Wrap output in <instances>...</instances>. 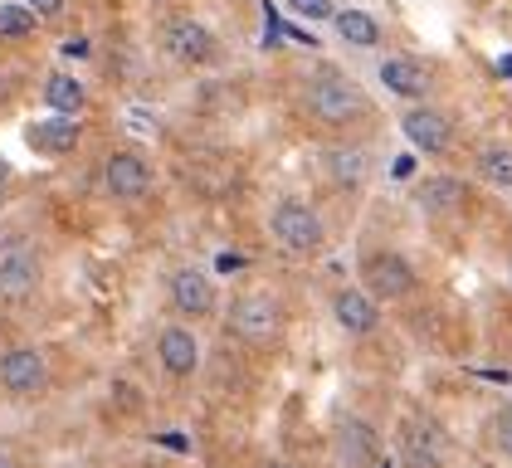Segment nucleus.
<instances>
[{
	"instance_id": "nucleus-1",
	"label": "nucleus",
	"mask_w": 512,
	"mask_h": 468,
	"mask_svg": "<svg viewBox=\"0 0 512 468\" xmlns=\"http://www.w3.org/2000/svg\"><path fill=\"white\" fill-rule=\"evenodd\" d=\"M274 234H278L283 249L313 254L317 244H322V220H317V210H308L303 200H283L274 210Z\"/></svg>"
},
{
	"instance_id": "nucleus-2",
	"label": "nucleus",
	"mask_w": 512,
	"mask_h": 468,
	"mask_svg": "<svg viewBox=\"0 0 512 468\" xmlns=\"http://www.w3.org/2000/svg\"><path fill=\"white\" fill-rule=\"evenodd\" d=\"M308 108H313L322 122H352V117L366 108V98L356 93V83H347V78H322L313 88V98H308Z\"/></svg>"
},
{
	"instance_id": "nucleus-3",
	"label": "nucleus",
	"mask_w": 512,
	"mask_h": 468,
	"mask_svg": "<svg viewBox=\"0 0 512 468\" xmlns=\"http://www.w3.org/2000/svg\"><path fill=\"white\" fill-rule=\"evenodd\" d=\"M235 332L244 342H269L278 332V303L269 293H249V298H239L235 303Z\"/></svg>"
},
{
	"instance_id": "nucleus-4",
	"label": "nucleus",
	"mask_w": 512,
	"mask_h": 468,
	"mask_svg": "<svg viewBox=\"0 0 512 468\" xmlns=\"http://www.w3.org/2000/svg\"><path fill=\"white\" fill-rule=\"evenodd\" d=\"M0 386L10 390V395H35V390L44 386V356L35 347L5 351V361H0Z\"/></svg>"
},
{
	"instance_id": "nucleus-5",
	"label": "nucleus",
	"mask_w": 512,
	"mask_h": 468,
	"mask_svg": "<svg viewBox=\"0 0 512 468\" xmlns=\"http://www.w3.org/2000/svg\"><path fill=\"white\" fill-rule=\"evenodd\" d=\"M103 181H108V191L118 195V200H142L147 186H152V171H147V161H142V156L118 152V156H108Z\"/></svg>"
},
{
	"instance_id": "nucleus-6",
	"label": "nucleus",
	"mask_w": 512,
	"mask_h": 468,
	"mask_svg": "<svg viewBox=\"0 0 512 468\" xmlns=\"http://www.w3.org/2000/svg\"><path fill=\"white\" fill-rule=\"evenodd\" d=\"M366 283H371V293L376 298H405L410 288H415V273H410V264L400 259V254H376L371 264H366Z\"/></svg>"
},
{
	"instance_id": "nucleus-7",
	"label": "nucleus",
	"mask_w": 512,
	"mask_h": 468,
	"mask_svg": "<svg viewBox=\"0 0 512 468\" xmlns=\"http://www.w3.org/2000/svg\"><path fill=\"white\" fill-rule=\"evenodd\" d=\"M35 283H40V264H35V254L10 249V254L0 259V298L20 303V298H30V293H35Z\"/></svg>"
},
{
	"instance_id": "nucleus-8",
	"label": "nucleus",
	"mask_w": 512,
	"mask_h": 468,
	"mask_svg": "<svg viewBox=\"0 0 512 468\" xmlns=\"http://www.w3.org/2000/svg\"><path fill=\"white\" fill-rule=\"evenodd\" d=\"M171 303L186 312V317H205V312L215 308V288H210V278L196 269H181L171 278Z\"/></svg>"
},
{
	"instance_id": "nucleus-9",
	"label": "nucleus",
	"mask_w": 512,
	"mask_h": 468,
	"mask_svg": "<svg viewBox=\"0 0 512 468\" xmlns=\"http://www.w3.org/2000/svg\"><path fill=\"white\" fill-rule=\"evenodd\" d=\"M157 351H161V366H166L171 376H191L200 361V347H196V337H191V327H166Z\"/></svg>"
},
{
	"instance_id": "nucleus-10",
	"label": "nucleus",
	"mask_w": 512,
	"mask_h": 468,
	"mask_svg": "<svg viewBox=\"0 0 512 468\" xmlns=\"http://www.w3.org/2000/svg\"><path fill=\"white\" fill-rule=\"evenodd\" d=\"M405 137H410L420 152H444V147H449V122H444V113L415 108V113L405 117Z\"/></svg>"
},
{
	"instance_id": "nucleus-11",
	"label": "nucleus",
	"mask_w": 512,
	"mask_h": 468,
	"mask_svg": "<svg viewBox=\"0 0 512 468\" xmlns=\"http://www.w3.org/2000/svg\"><path fill=\"white\" fill-rule=\"evenodd\" d=\"M381 83L400 93V98H425V88H430V74H425V64H415V59H386L381 64Z\"/></svg>"
},
{
	"instance_id": "nucleus-12",
	"label": "nucleus",
	"mask_w": 512,
	"mask_h": 468,
	"mask_svg": "<svg viewBox=\"0 0 512 468\" xmlns=\"http://www.w3.org/2000/svg\"><path fill=\"white\" fill-rule=\"evenodd\" d=\"M332 312H337V322H342L347 332H356V337L376 327V298H371V293H356V288H347V293H337Z\"/></svg>"
},
{
	"instance_id": "nucleus-13",
	"label": "nucleus",
	"mask_w": 512,
	"mask_h": 468,
	"mask_svg": "<svg viewBox=\"0 0 512 468\" xmlns=\"http://www.w3.org/2000/svg\"><path fill=\"white\" fill-rule=\"evenodd\" d=\"M74 142H79V122L74 117H49V122L30 127V147L35 152H74Z\"/></svg>"
},
{
	"instance_id": "nucleus-14",
	"label": "nucleus",
	"mask_w": 512,
	"mask_h": 468,
	"mask_svg": "<svg viewBox=\"0 0 512 468\" xmlns=\"http://www.w3.org/2000/svg\"><path fill=\"white\" fill-rule=\"evenodd\" d=\"M405 444H410V459L420 468L444 464V439H439V429H434L430 420H410V425H405Z\"/></svg>"
},
{
	"instance_id": "nucleus-15",
	"label": "nucleus",
	"mask_w": 512,
	"mask_h": 468,
	"mask_svg": "<svg viewBox=\"0 0 512 468\" xmlns=\"http://www.w3.org/2000/svg\"><path fill=\"white\" fill-rule=\"evenodd\" d=\"M337 444H342V464L347 468H371V459H376V434L361 425V420H347Z\"/></svg>"
},
{
	"instance_id": "nucleus-16",
	"label": "nucleus",
	"mask_w": 512,
	"mask_h": 468,
	"mask_svg": "<svg viewBox=\"0 0 512 468\" xmlns=\"http://www.w3.org/2000/svg\"><path fill=\"white\" fill-rule=\"evenodd\" d=\"M44 103H49L59 117L83 113V83L79 78H69V74H54L49 83H44Z\"/></svg>"
},
{
	"instance_id": "nucleus-17",
	"label": "nucleus",
	"mask_w": 512,
	"mask_h": 468,
	"mask_svg": "<svg viewBox=\"0 0 512 468\" xmlns=\"http://www.w3.org/2000/svg\"><path fill=\"white\" fill-rule=\"evenodd\" d=\"M171 49L181 54V59H210V49H215V39L200 30L196 20H181V25H171Z\"/></svg>"
},
{
	"instance_id": "nucleus-18",
	"label": "nucleus",
	"mask_w": 512,
	"mask_h": 468,
	"mask_svg": "<svg viewBox=\"0 0 512 468\" xmlns=\"http://www.w3.org/2000/svg\"><path fill=\"white\" fill-rule=\"evenodd\" d=\"M337 35L347 39V44H356V49H371V44L381 39V25H376L366 10H342V15H337Z\"/></svg>"
},
{
	"instance_id": "nucleus-19",
	"label": "nucleus",
	"mask_w": 512,
	"mask_h": 468,
	"mask_svg": "<svg viewBox=\"0 0 512 468\" xmlns=\"http://www.w3.org/2000/svg\"><path fill=\"white\" fill-rule=\"evenodd\" d=\"M420 200H425V210L444 215V210H454V205L464 200V181H454V176H434V181H425Z\"/></svg>"
},
{
	"instance_id": "nucleus-20",
	"label": "nucleus",
	"mask_w": 512,
	"mask_h": 468,
	"mask_svg": "<svg viewBox=\"0 0 512 468\" xmlns=\"http://www.w3.org/2000/svg\"><path fill=\"white\" fill-rule=\"evenodd\" d=\"M35 30V10L30 5H0V35L5 39H20Z\"/></svg>"
},
{
	"instance_id": "nucleus-21",
	"label": "nucleus",
	"mask_w": 512,
	"mask_h": 468,
	"mask_svg": "<svg viewBox=\"0 0 512 468\" xmlns=\"http://www.w3.org/2000/svg\"><path fill=\"white\" fill-rule=\"evenodd\" d=\"M478 166H483V176H488L493 186H512V152H503V147H488V152L478 156Z\"/></svg>"
},
{
	"instance_id": "nucleus-22",
	"label": "nucleus",
	"mask_w": 512,
	"mask_h": 468,
	"mask_svg": "<svg viewBox=\"0 0 512 468\" xmlns=\"http://www.w3.org/2000/svg\"><path fill=\"white\" fill-rule=\"evenodd\" d=\"M332 161H337V176H342V181H361V176H366V166H361V152H337Z\"/></svg>"
},
{
	"instance_id": "nucleus-23",
	"label": "nucleus",
	"mask_w": 512,
	"mask_h": 468,
	"mask_svg": "<svg viewBox=\"0 0 512 468\" xmlns=\"http://www.w3.org/2000/svg\"><path fill=\"white\" fill-rule=\"evenodd\" d=\"M288 5L308 20H332V0H288Z\"/></svg>"
},
{
	"instance_id": "nucleus-24",
	"label": "nucleus",
	"mask_w": 512,
	"mask_h": 468,
	"mask_svg": "<svg viewBox=\"0 0 512 468\" xmlns=\"http://www.w3.org/2000/svg\"><path fill=\"white\" fill-rule=\"evenodd\" d=\"M498 444H503V454H512V410L498 415Z\"/></svg>"
},
{
	"instance_id": "nucleus-25",
	"label": "nucleus",
	"mask_w": 512,
	"mask_h": 468,
	"mask_svg": "<svg viewBox=\"0 0 512 468\" xmlns=\"http://www.w3.org/2000/svg\"><path fill=\"white\" fill-rule=\"evenodd\" d=\"M30 10H40V15H59V10H64V0H30Z\"/></svg>"
},
{
	"instance_id": "nucleus-26",
	"label": "nucleus",
	"mask_w": 512,
	"mask_h": 468,
	"mask_svg": "<svg viewBox=\"0 0 512 468\" xmlns=\"http://www.w3.org/2000/svg\"><path fill=\"white\" fill-rule=\"evenodd\" d=\"M64 54H74V59H83V54H88V44H83V39H69V44H64Z\"/></svg>"
},
{
	"instance_id": "nucleus-27",
	"label": "nucleus",
	"mask_w": 512,
	"mask_h": 468,
	"mask_svg": "<svg viewBox=\"0 0 512 468\" xmlns=\"http://www.w3.org/2000/svg\"><path fill=\"white\" fill-rule=\"evenodd\" d=\"M498 74H508V78H512V54H508V59H498Z\"/></svg>"
},
{
	"instance_id": "nucleus-28",
	"label": "nucleus",
	"mask_w": 512,
	"mask_h": 468,
	"mask_svg": "<svg viewBox=\"0 0 512 468\" xmlns=\"http://www.w3.org/2000/svg\"><path fill=\"white\" fill-rule=\"evenodd\" d=\"M5 181H10V166H5V156H0V186H5Z\"/></svg>"
},
{
	"instance_id": "nucleus-29",
	"label": "nucleus",
	"mask_w": 512,
	"mask_h": 468,
	"mask_svg": "<svg viewBox=\"0 0 512 468\" xmlns=\"http://www.w3.org/2000/svg\"><path fill=\"white\" fill-rule=\"evenodd\" d=\"M0 468H15V459H10V454H5V449H0Z\"/></svg>"
},
{
	"instance_id": "nucleus-30",
	"label": "nucleus",
	"mask_w": 512,
	"mask_h": 468,
	"mask_svg": "<svg viewBox=\"0 0 512 468\" xmlns=\"http://www.w3.org/2000/svg\"><path fill=\"white\" fill-rule=\"evenodd\" d=\"M269 468H293V464H269Z\"/></svg>"
},
{
	"instance_id": "nucleus-31",
	"label": "nucleus",
	"mask_w": 512,
	"mask_h": 468,
	"mask_svg": "<svg viewBox=\"0 0 512 468\" xmlns=\"http://www.w3.org/2000/svg\"><path fill=\"white\" fill-rule=\"evenodd\" d=\"M381 468H391V464H381Z\"/></svg>"
}]
</instances>
